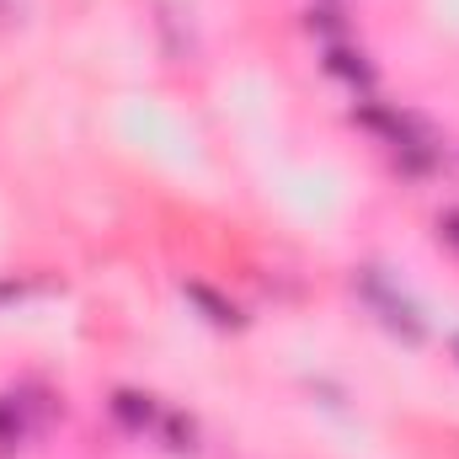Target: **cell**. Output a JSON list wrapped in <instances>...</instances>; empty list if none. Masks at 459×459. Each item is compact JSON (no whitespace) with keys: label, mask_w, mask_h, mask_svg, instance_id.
<instances>
[{"label":"cell","mask_w":459,"mask_h":459,"mask_svg":"<svg viewBox=\"0 0 459 459\" xmlns=\"http://www.w3.org/2000/svg\"><path fill=\"white\" fill-rule=\"evenodd\" d=\"M326 70H332V75H342V81H352V86H368V59H363V54H352V48H342V43H332V48H326Z\"/></svg>","instance_id":"4"},{"label":"cell","mask_w":459,"mask_h":459,"mask_svg":"<svg viewBox=\"0 0 459 459\" xmlns=\"http://www.w3.org/2000/svg\"><path fill=\"white\" fill-rule=\"evenodd\" d=\"M113 417L123 428H150V422H155V406H150V395H139V390H117Z\"/></svg>","instance_id":"3"},{"label":"cell","mask_w":459,"mask_h":459,"mask_svg":"<svg viewBox=\"0 0 459 459\" xmlns=\"http://www.w3.org/2000/svg\"><path fill=\"white\" fill-rule=\"evenodd\" d=\"M455 347H459V342H455Z\"/></svg>","instance_id":"6"},{"label":"cell","mask_w":459,"mask_h":459,"mask_svg":"<svg viewBox=\"0 0 459 459\" xmlns=\"http://www.w3.org/2000/svg\"><path fill=\"white\" fill-rule=\"evenodd\" d=\"M358 294H363V299L379 310V321H385L390 332H401L406 342H422V321H417L411 299H401V294H395V289H390V283L374 273V267H368V273H358Z\"/></svg>","instance_id":"1"},{"label":"cell","mask_w":459,"mask_h":459,"mask_svg":"<svg viewBox=\"0 0 459 459\" xmlns=\"http://www.w3.org/2000/svg\"><path fill=\"white\" fill-rule=\"evenodd\" d=\"M22 438H27V401L5 395L0 401V449H16Z\"/></svg>","instance_id":"5"},{"label":"cell","mask_w":459,"mask_h":459,"mask_svg":"<svg viewBox=\"0 0 459 459\" xmlns=\"http://www.w3.org/2000/svg\"><path fill=\"white\" fill-rule=\"evenodd\" d=\"M187 299H193V305H198V310H204L214 326H240V310H235L230 299H220L209 283H187Z\"/></svg>","instance_id":"2"}]
</instances>
